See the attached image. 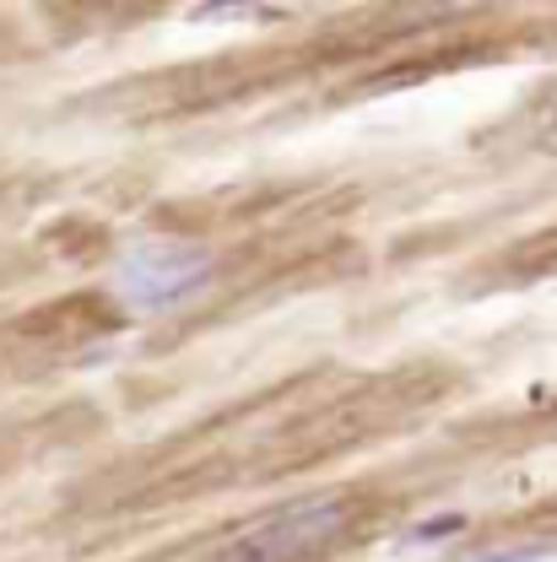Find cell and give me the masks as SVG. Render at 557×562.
<instances>
[{
    "mask_svg": "<svg viewBox=\"0 0 557 562\" xmlns=\"http://www.w3.org/2000/svg\"><path fill=\"white\" fill-rule=\"evenodd\" d=\"M342 514H347V497H336V492L303 497V503L281 508L271 519L249 525V530L222 552V562H298V558H309L320 541H331V530L342 525Z\"/></svg>",
    "mask_w": 557,
    "mask_h": 562,
    "instance_id": "obj_2",
    "label": "cell"
},
{
    "mask_svg": "<svg viewBox=\"0 0 557 562\" xmlns=\"http://www.w3.org/2000/svg\"><path fill=\"white\" fill-rule=\"evenodd\" d=\"M466 519L460 514H438V519H422V525H412L406 536H401V547H433L438 536H449V530H460Z\"/></svg>",
    "mask_w": 557,
    "mask_h": 562,
    "instance_id": "obj_3",
    "label": "cell"
},
{
    "mask_svg": "<svg viewBox=\"0 0 557 562\" xmlns=\"http://www.w3.org/2000/svg\"><path fill=\"white\" fill-rule=\"evenodd\" d=\"M211 271V255L201 244H185V238H152L131 249L120 266H114V286L131 308H168L179 303L185 292H196Z\"/></svg>",
    "mask_w": 557,
    "mask_h": 562,
    "instance_id": "obj_1",
    "label": "cell"
},
{
    "mask_svg": "<svg viewBox=\"0 0 557 562\" xmlns=\"http://www.w3.org/2000/svg\"><path fill=\"white\" fill-rule=\"evenodd\" d=\"M553 558V547L542 541V547H498V552H477V558L466 562H547Z\"/></svg>",
    "mask_w": 557,
    "mask_h": 562,
    "instance_id": "obj_4",
    "label": "cell"
}]
</instances>
